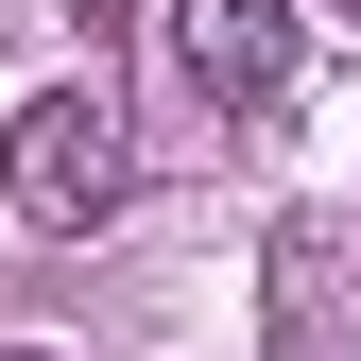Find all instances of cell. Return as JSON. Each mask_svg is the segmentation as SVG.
<instances>
[{
    "label": "cell",
    "mask_w": 361,
    "mask_h": 361,
    "mask_svg": "<svg viewBox=\"0 0 361 361\" xmlns=\"http://www.w3.org/2000/svg\"><path fill=\"white\" fill-rule=\"evenodd\" d=\"M138 190V138H121L104 86H35L18 121H0V207L35 224V241H86V224H121Z\"/></svg>",
    "instance_id": "6da1fadb"
},
{
    "label": "cell",
    "mask_w": 361,
    "mask_h": 361,
    "mask_svg": "<svg viewBox=\"0 0 361 361\" xmlns=\"http://www.w3.org/2000/svg\"><path fill=\"white\" fill-rule=\"evenodd\" d=\"M293 18H310V0H155L172 86H190V104H224V121L293 104Z\"/></svg>",
    "instance_id": "7a4b0ae2"
},
{
    "label": "cell",
    "mask_w": 361,
    "mask_h": 361,
    "mask_svg": "<svg viewBox=\"0 0 361 361\" xmlns=\"http://www.w3.org/2000/svg\"><path fill=\"white\" fill-rule=\"evenodd\" d=\"M310 18H361V0H310Z\"/></svg>",
    "instance_id": "3957f363"
},
{
    "label": "cell",
    "mask_w": 361,
    "mask_h": 361,
    "mask_svg": "<svg viewBox=\"0 0 361 361\" xmlns=\"http://www.w3.org/2000/svg\"><path fill=\"white\" fill-rule=\"evenodd\" d=\"M0 361H52V344H0Z\"/></svg>",
    "instance_id": "277c9868"
}]
</instances>
